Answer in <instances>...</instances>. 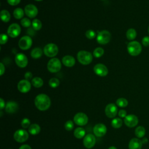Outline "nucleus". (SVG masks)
Wrapping results in <instances>:
<instances>
[{"instance_id": "obj_4", "label": "nucleus", "mask_w": 149, "mask_h": 149, "mask_svg": "<svg viewBox=\"0 0 149 149\" xmlns=\"http://www.w3.org/2000/svg\"><path fill=\"white\" fill-rule=\"evenodd\" d=\"M111 38V34L108 30H102L98 32L97 41L102 45L106 44L109 42Z\"/></svg>"}, {"instance_id": "obj_31", "label": "nucleus", "mask_w": 149, "mask_h": 149, "mask_svg": "<svg viewBox=\"0 0 149 149\" xmlns=\"http://www.w3.org/2000/svg\"><path fill=\"white\" fill-rule=\"evenodd\" d=\"M116 105L119 107H122V108H124L127 107V105H128V101L126 98H119L116 100Z\"/></svg>"}, {"instance_id": "obj_3", "label": "nucleus", "mask_w": 149, "mask_h": 149, "mask_svg": "<svg viewBox=\"0 0 149 149\" xmlns=\"http://www.w3.org/2000/svg\"><path fill=\"white\" fill-rule=\"evenodd\" d=\"M127 49L129 54L134 56L139 55L142 50L141 44L136 41H133L129 42Z\"/></svg>"}, {"instance_id": "obj_38", "label": "nucleus", "mask_w": 149, "mask_h": 149, "mask_svg": "<svg viewBox=\"0 0 149 149\" xmlns=\"http://www.w3.org/2000/svg\"><path fill=\"white\" fill-rule=\"evenodd\" d=\"M21 125L22 127L26 129L27 127H29L30 126V121L27 118H24L21 122Z\"/></svg>"}, {"instance_id": "obj_43", "label": "nucleus", "mask_w": 149, "mask_h": 149, "mask_svg": "<svg viewBox=\"0 0 149 149\" xmlns=\"http://www.w3.org/2000/svg\"><path fill=\"white\" fill-rule=\"evenodd\" d=\"M32 77H33V74L30 72H27L24 74V77L27 80H30L32 78Z\"/></svg>"}, {"instance_id": "obj_51", "label": "nucleus", "mask_w": 149, "mask_h": 149, "mask_svg": "<svg viewBox=\"0 0 149 149\" xmlns=\"http://www.w3.org/2000/svg\"><path fill=\"white\" fill-rule=\"evenodd\" d=\"M102 1H104V0H102Z\"/></svg>"}, {"instance_id": "obj_45", "label": "nucleus", "mask_w": 149, "mask_h": 149, "mask_svg": "<svg viewBox=\"0 0 149 149\" xmlns=\"http://www.w3.org/2000/svg\"><path fill=\"white\" fill-rule=\"evenodd\" d=\"M5 101H3V100L2 98H0V109H3L4 107H5Z\"/></svg>"}, {"instance_id": "obj_10", "label": "nucleus", "mask_w": 149, "mask_h": 149, "mask_svg": "<svg viewBox=\"0 0 149 149\" xmlns=\"http://www.w3.org/2000/svg\"><path fill=\"white\" fill-rule=\"evenodd\" d=\"M73 120L76 125L79 126H84L87 123L88 119L85 113L83 112H79L74 115Z\"/></svg>"}, {"instance_id": "obj_18", "label": "nucleus", "mask_w": 149, "mask_h": 149, "mask_svg": "<svg viewBox=\"0 0 149 149\" xmlns=\"http://www.w3.org/2000/svg\"><path fill=\"white\" fill-rule=\"evenodd\" d=\"M24 12L28 17L30 18H34L38 14V9L35 5L29 4L25 6Z\"/></svg>"}, {"instance_id": "obj_1", "label": "nucleus", "mask_w": 149, "mask_h": 149, "mask_svg": "<svg viewBox=\"0 0 149 149\" xmlns=\"http://www.w3.org/2000/svg\"><path fill=\"white\" fill-rule=\"evenodd\" d=\"M34 104L37 108L39 110L45 111L50 107L51 100L47 95L40 94L35 98Z\"/></svg>"}, {"instance_id": "obj_17", "label": "nucleus", "mask_w": 149, "mask_h": 149, "mask_svg": "<svg viewBox=\"0 0 149 149\" xmlns=\"http://www.w3.org/2000/svg\"><path fill=\"white\" fill-rule=\"evenodd\" d=\"M95 137L92 134L86 135L83 139V144L87 148H93L95 144Z\"/></svg>"}, {"instance_id": "obj_28", "label": "nucleus", "mask_w": 149, "mask_h": 149, "mask_svg": "<svg viewBox=\"0 0 149 149\" xmlns=\"http://www.w3.org/2000/svg\"><path fill=\"white\" fill-rule=\"evenodd\" d=\"M1 18L3 22H8L10 19V15L6 10H2L1 12Z\"/></svg>"}, {"instance_id": "obj_32", "label": "nucleus", "mask_w": 149, "mask_h": 149, "mask_svg": "<svg viewBox=\"0 0 149 149\" xmlns=\"http://www.w3.org/2000/svg\"><path fill=\"white\" fill-rule=\"evenodd\" d=\"M32 26L34 30H40L42 27V23L39 19H35L32 22Z\"/></svg>"}, {"instance_id": "obj_41", "label": "nucleus", "mask_w": 149, "mask_h": 149, "mask_svg": "<svg viewBox=\"0 0 149 149\" xmlns=\"http://www.w3.org/2000/svg\"><path fill=\"white\" fill-rule=\"evenodd\" d=\"M20 1L21 0H7V2L9 5L12 6H15L18 5L20 3Z\"/></svg>"}, {"instance_id": "obj_2", "label": "nucleus", "mask_w": 149, "mask_h": 149, "mask_svg": "<svg viewBox=\"0 0 149 149\" xmlns=\"http://www.w3.org/2000/svg\"><path fill=\"white\" fill-rule=\"evenodd\" d=\"M77 58L81 64L87 65L92 62L93 55L90 52L86 51H80L77 53Z\"/></svg>"}, {"instance_id": "obj_33", "label": "nucleus", "mask_w": 149, "mask_h": 149, "mask_svg": "<svg viewBox=\"0 0 149 149\" xmlns=\"http://www.w3.org/2000/svg\"><path fill=\"white\" fill-rule=\"evenodd\" d=\"M60 84V81L59 79L55 77L51 78L49 81V85L52 88H56L59 86Z\"/></svg>"}, {"instance_id": "obj_5", "label": "nucleus", "mask_w": 149, "mask_h": 149, "mask_svg": "<svg viewBox=\"0 0 149 149\" xmlns=\"http://www.w3.org/2000/svg\"><path fill=\"white\" fill-rule=\"evenodd\" d=\"M48 70L51 73L59 72L61 69V63L59 59L54 58L51 59L47 63Z\"/></svg>"}, {"instance_id": "obj_13", "label": "nucleus", "mask_w": 149, "mask_h": 149, "mask_svg": "<svg viewBox=\"0 0 149 149\" xmlns=\"http://www.w3.org/2000/svg\"><path fill=\"white\" fill-rule=\"evenodd\" d=\"M125 124L129 127H133L136 126L139 123L137 117L133 114L127 115L124 119Z\"/></svg>"}, {"instance_id": "obj_8", "label": "nucleus", "mask_w": 149, "mask_h": 149, "mask_svg": "<svg viewBox=\"0 0 149 149\" xmlns=\"http://www.w3.org/2000/svg\"><path fill=\"white\" fill-rule=\"evenodd\" d=\"M14 139L19 143H23L29 139V134L26 130L19 129L16 130L13 135Z\"/></svg>"}, {"instance_id": "obj_6", "label": "nucleus", "mask_w": 149, "mask_h": 149, "mask_svg": "<svg viewBox=\"0 0 149 149\" xmlns=\"http://www.w3.org/2000/svg\"><path fill=\"white\" fill-rule=\"evenodd\" d=\"M58 52V48L57 45L54 43H49L44 48V53L48 57H54L57 55Z\"/></svg>"}, {"instance_id": "obj_27", "label": "nucleus", "mask_w": 149, "mask_h": 149, "mask_svg": "<svg viewBox=\"0 0 149 149\" xmlns=\"http://www.w3.org/2000/svg\"><path fill=\"white\" fill-rule=\"evenodd\" d=\"M126 36L129 40H133L136 37L137 32L134 29H129L127 30Z\"/></svg>"}, {"instance_id": "obj_24", "label": "nucleus", "mask_w": 149, "mask_h": 149, "mask_svg": "<svg viewBox=\"0 0 149 149\" xmlns=\"http://www.w3.org/2000/svg\"><path fill=\"white\" fill-rule=\"evenodd\" d=\"M86 134L85 130L80 127H77L74 131V136L77 139H82Z\"/></svg>"}, {"instance_id": "obj_36", "label": "nucleus", "mask_w": 149, "mask_h": 149, "mask_svg": "<svg viewBox=\"0 0 149 149\" xmlns=\"http://www.w3.org/2000/svg\"><path fill=\"white\" fill-rule=\"evenodd\" d=\"M21 24L24 27H29L31 25V21L27 17H24L21 20Z\"/></svg>"}, {"instance_id": "obj_37", "label": "nucleus", "mask_w": 149, "mask_h": 149, "mask_svg": "<svg viewBox=\"0 0 149 149\" xmlns=\"http://www.w3.org/2000/svg\"><path fill=\"white\" fill-rule=\"evenodd\" d=\"M74 126L73 122L72 120H68L65 123V128L66 130L68 131H70L73 129Z\"/></svg>"}, {"instance_id": "obj_30", "label": "nucleus", "mask_w": 149, "mask_h": 149, "mask_svg": "<svg viewBox=\"0 0 149 149\" xmlns=\"http://www.w3.org/2000/svg\"><path fill=\"white\" fill-rule=\"evenodd\" d=\"M122 123H123V122H122V119L119 118H114L111 122L112 126L116 129L122 126Z\"/></svg>"}, {"instance_id": "obj_15", "label": "nucleus", "mask_w": 149, "mask_h": 149, "mask_svg": "<svg viewBox=\"0 0 149 149\" xmlns=\"http://www.w3.org/2000/svg\"><path fill=\"white\" fill-rule=\"evenodd\" d=\"M17 89L22 93H26L31 89V83L26 79L22 80L17 84Z\"/></svg>"}, {"instance_id": "obj_49", "label": "nucleus", "mask_w": 149, "mask_h": 149, "mask_svg": "<svg viewBox=\"0 0 149 149\" xmlns=\"http://www.w3.org/2000/svg\"><path fill=\"white\" fill-rule=\"evenodd\" d=\"M35 1H42V0H35Z\"/></svg>"}, {"instance_id": "obj_40", "label": "nucleus", "mask_w": 149, "mask_h": 149, "mask_svg": "<svg viewBox=\"0 0 149 149\" xmlns=\"http://www.w3.org/2000/svg\"><path fill=\"white\" fill-rule=\"evenodd\" d=\"M142 44L145 47L149 46V37L146 36L142 39Z\"/></svg>"}, {"instance_id": "obj_12", "label": "nucleus", "mask_w": 149, "mask_h": 149, "mask_svg": "<svg viewBox=\"0 0 149 149\" xmlns=\"http://www.w3.org/2000/svg\"><path fill=\"white\" fill-rule=\"evenodd\" d=\"M94 72L95 73L101 77H104L108 73V68L105 65L102 63H98L94 67Z\"/></svg>"}, {"instance_id": "obj_44", "label": "nucleus", "mask_w": 149, "mask_h": 149, "mask_svg": "<svg viewBox=\"0 0 149 149\" xmlns=\"http://www.w3.org/2000/svg\"><path fill=\"white\" fill-rule=\"evenodd\" d=\"M0 75L2 76L4 73H5V66L3 65V64L2 63H0Z\"/></svg>"}, {"instance_id": "obj_48", "label": "nucleus", "mask_w": 149, "mask_h": 149, "mask_svg": "<svg viewBox=\"0 0 149 149\" xmlns=\"http://www.w3.org/2000/svg\"><path fill=\"white\" fill-rule=\"evenodd\" d=\"M108 149H117V148L115 147H114V146H111V147H109L108 148Z\"/></svg>"}, {"instance_id": "obj_50", "label": "nucleus", "mask_w": 149, "mask_h": 149, "mask_svg": "<svg viewBox=\"0 0 149 149\" xmlns=\"http://www.w3.org/2000/svg\"><path fill=\"white\" fill-rule=\"evenodd\" d=\"M148 34H149V26H148Z\"/></svg>"}, {"instance_id": "obj_26", "label": "nucleus", "mask_w": 149, "mask_h": 149, "mask_svg": "<svg viewBox=\"0 0 149 149\" xmlns=\"http://www.w3.org/2000/svg\"><path fill=\"white\" fill-rule=\"evenodd\" d=\"M134 133H135V135L138 138H141L144 137V136L146 134V129L143 126H139L137 127H136Z\"/></svg>"}, {"instance_id": "obj_20", "label": "nucleus", "mask_w": 149, "mask_h": 149, "mask_svg": "<svg viewBox=\"0 0 149 149\" xmlns=\"http://www.w3.org/2000/svg\"><path fill=\"white\" fill-rule=\"evenodd\" d=\"M142 141L137 138L131 139L129 143V149H141Z\"/></svg>"}, {"instance_id": "obj_19", "label": "nucleus", "mask_w": 149, "mask_h": 149, "mask_svg": "<svg viewBox=\"0 0 149 149\" xmlns=\"http://www.w3.org/2000/svg\"><path fill=\"white\" fill-rule=\"evenodd\" d=\"M19 108V105L15 101H9L5 106L6 112L8 113H14L17 112Z\"/></svg>"}, {"instance_id": "obj_16", "label": "nucleus", "mask_w": 149, "mask_h": 149, "mask_svg": "<svg viewBox=\"0 0 149 149\" xmlns=\"http://www.w3.org/2000/svg\"><path fill=\"white\" fill-rule=\"evenodd\" d=\"M107 127L104 124L98 123L95 125L93 129L94 134L97 137H102L107 133Z\"/></svg>"}, {"instance_id": "obj_21", "label": "nucleus", "mask_w": 149, "mask_h": 149, "mask_svg": "<svg viewBox=\"0 0 149 149\" xmlns=\"http://www.w3.org/2000/svg\"><path fill=\"white\" fill-rule=\"evenodd\" d=\"M63 64L67 67H72L75 64L74 58L70 55H66L63 57L62 59Z\"/></svg>"}, {"instance_id": "obj_11", "label": "nucleus", "mask_w": 149, "mask_h": 149, "mask_svg": "<svg viewBox=\"0 0 149 149\" xmlns=\"http://www.w3.org/2000/svg\"><path fill=\"white\" fill-rule=\"evenodd\" d=\"M15 60L16 65L21 68H25L28 64L27 58L23 53H18L16 54Z\"/></svg>"}, {"instance_id": "obj_14", "label": "nucleus", "mask_w": 149, "mask_h": 149, "mask_svg": "<svg viewBox=\"0 0 149 149\" xmlns=\"http://www.w3.org/2000/svg\"><path fill=\"white\" fill-rule=\"evenodd\" d=\"M105 112L106 115L109 118H114L118 112V108L116 106L115 104L113 103H111L108 104L105 109Z\"/></svg>"}, {"instance_id": "obj_46", "label": "nucleus", "mask_w": 149, "mask_h": 149, "mask_svg": "<svg viewBox=\"0 0 149 149\" xmlns=\"http://www.w3.org/2000/svg\"><path fill=\"white\" fill-rule=\"evenodd\" d=\"M19 149H31V148L28 144H23L20 147Z\"/></svg>"}, {"instance_id": "obj_42", "label": "nucleus", "mask_w": 149, "mask_h": 149, "mask_svg": "<svg viewBox=\"0 0 149 149\" xmlns=\"http://www.w3.org/2000/svg\"><path fill=\"white\" fill-rule=\"evenodd\" d=\"M126 114V111L124 109H120L118 112V115L120 118H125L127 116Z\"/></svg>"}, {"instance_id": "obj_23", "label": "nucleus", "mask_w": 149, "mask_h": 149, "mask_svg": "<svg viewBox=\"0 0 149 149\" xmlns=\"http://www.w3.org/2000/svg\"><path fill=\"white\" fill-rule=\"evenodd\" d=\"M42 55V49L40 48H34L31 51V56L34 59H38Z\"/></svg>"}, {"instance_id": "obj_39", "label": "nucleus", "mask_w": 149, "mask_h": 149, "mask_svg": "<svg viewBox=\"0 0 149 149\" xmlns=\"http://www.w3.org/2000/svg\"><path fill=\"white\" fill-rule=\"evenodd\" d=\"M8 40V37L7 36V35H6L5 34H1V39H0V43L1 45H3L5 44Z\"/></svg>"}, {"instance_id": "obj_7", "label": "nucleus", "mask_w": 149, "mask_h": 149, "mask_svg": "<svg viewBox=\"0 0 149 149\" xmlns=\"http://www.w3.org/2000/svg\"><path fill=\"white\" fill-rule=\"evenodd\" d=\"M32 39L30 36H25L22 37L19 41L18 45L19 48L22 50L29 49L32 45Z\"/></svg>"}, {"instance_id": "obj_29", "label": "nucleus", "mask_w": 149, "mask_h": 149, "mask_svg": "<svg viewBox=\"0 0 149 149\" xmlns=\"http://www.w3.org/2000/svg\"><path fill=\"white\" fill-rule=\"evenodd\" d=\"M13 16L17 19H20L22 18L24 16V11L20 8H17L15 9L13 11Z\"/></svg>"}, {"instance_id": "obj_47", "label": "nucleus", "mask_w": 149, "mask_h": 149, "mask_svg": "<svg viewBox=\"0 0 149 149\" xmlns=\"http://www.w3.org/2000/svg\"><path fill=\"white\" fill-rule=\"evenodd\" d=\"M147 141H148V139H147V138H144V139H143L142 140V143H143V144H145V143H146Z\"/></svg>"}, {"instance_id": "obj_22", "label": "nucleus", "mask_w": 149, "mask_h": 149, "mask_svg": "<svg viewBox=\"0 0 149 149\" xmlns=\"http://www.w3.org/2000/svg\"><path fill=\"white\" fill-rule=\"evenodd\" d=\"M40 130L41 128L40 126L36 123L31 125L29 127V132L32 135H36L38 134L40 132Z\"/></svg>"}, {"instance_id": "obj_9", "label": "nucleus", "mask_w": 149, "mask_h": 149, "mask_svg": "<svg viewBox=\"0 0 149 149\" xmlns=\"http://www.w3.org/2000/svg\"><path fill=\"white\" fill-rule=\"evenodd\" d=\"M20 31L21 29L20 26L17 23H12L9 26L7 33L9 37L12 38H15L20 34Z\"/></svg>"}, {"instance_id": "obj_35", "label": "nucleus", "mask_w": 149, "mask_h": 149, "mask_svg": "<svg viewBox=\"0 0 149 149\" xmlns=\"http://www.w3.org/2000/svg\"><path fill=\"white\" fill-rule=\"evenodd\" d=\"M86 36L88 39L91 40L93 39L96 36V33L93 30H88L86 32Z\"/></svg>"}, {"instance_id": "obj_25", "label": "nucleus", "mask_w": 149, "mask_h": 149, "mask_svg": "<svg viewBox=\"0 0 149 149\" xmlns=\"http://www.w3.org/2000/svg\"><path fill=\"white\" fill-rule=\"evenodd\" d=\"M31 84L36 88H40L43 85V80L39 77H35L31 80Z\"/></svg>"}, {"instance_id": "obj_34", "label": "nucleus", "mask_w": 149, "mask_h": 149, "mask_svg": "<svg viewBox=\"0 0 149 149\" xmlns=\"http://www.w3.org/2000/svg\"><path fill=\"white\" fill-rule=\"evenodd\" d=\"M104 53V49L101 47L96 48L93 51V55L95 58H100L103 55Z\"/></svg>"}]
</instances>
